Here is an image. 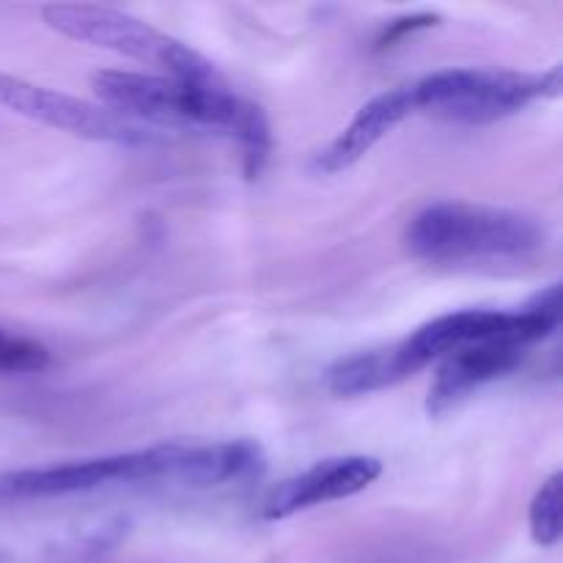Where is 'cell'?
<instances>
[{"mask_svg":"<svg viewBox=\"0 0 563 563\" xmlns=\"http://www.w3.org/2000/svg\"><path fill=\"white\" fill-rule=\"evenodd\" d=\"M102 104L143 126H196L236 137L242 170L258 179L273 154L269 119L256 102L236 97L225 86H192L165 75L102 69L91 77Z\"/></svg>","mask_w":563,"mask_h":563,"instance_id":"obj_1","label":"cell"},{"mask_svg":"<svg viewBox=\"0 0 563 563\" xmlns=\"http://www.w3.org/2000/svg\"><path fill=\"white\" fill-rule=\"evenodd\" d=\"M407 251L423 262L471 264L522 258L544 245V231L528 214L467 201H438L410 220Z\"/></svg>","mask_w":563,"mask_h":563,"instance_id":"obj_2","label":"cell"},{"mask_svg":"<svg viewBox=\"0 0 563 563\" xmlns=\"http://www.w3.org/2000/svg\"><path fill=\"white\" fill-rule=\"evenodd\" d=\"M42 16L60 36L152 64L163 69L165 77L192 86H225L223 75L201 53L126 11L110 5L53 3L44 5Z\"/></svg>","mask_w":563,"mask_h":563,"instance_id":"obj_3","label":"cell"},{"mask_svg":"<svg viewBox=\"0 0 563 563\" xmlns=\"http://www.w3.org/2000/svg\"><path fill=\"white\" fill-rule=\"evenodd\" d=\"M561 324V289L553 284L528 306L517 311H471L445 313L418 328L410 339L390 346L396 377L407 379L427 368L432 361H443L451 352L478 341H515L528 350L531 344L548 339Z\"/></svg>","mask_w":563,"mask_h":563,"instance_id":"obj_4","label":"cell"},{"mask_svg":"<svg viewBox=\"0 0 563 563\" xmlns=\"http://www.w3.org/2000/svg\"><path fill=\"white\" fill-rule=\"evenodd\" d=\"M561 66L544 75L511 69H443L412 82L416 110L462 124H487L517 113L533 99L559 97Z\"/></svg>","mask_w":563,"mask_h":563,"instance_id":"obj_5","label":"cell"},{"mask_svg":"<svg viewBox=\"0 0 563 563\" xmlns=\"http://www.w3.org/2000/svg\"><path fill=\"white\" fill-rule=\"evenodd\" d=\"M176 473H179V443L152 445V449L130 451V454L97 456V460L64 462V465L25 467V471L0 473V504L93 493L113 484H176Z\"/></svg>","mask_w":563,"mask_h":563,"instance_id":"obj_6","label":"cell"},{"mask_svg":"<svg viewBox=\"0 0 563 563\" xmlns=\"http://www.w3.org/2000/svg\"><path fill=\"white\" fill-rule=\"evenodd\" d=\"M0 104L25 119L47 124L53 130L71 132L86 141L135 146V143H148L154 137L148 126L135 124L104 104H93L80 97H71V93L55 91V88L36 86V82L5 75V71H0Z\"/></svg>","mask_w":563,"mask_h":563,"instance_id":"obj_7","label":"cell"},{"mask_svg":"<svg viewBox=\"0 0 563 563\" xmlns=\"http://www.w3.org/2000/svg\"><path fill=\"white\" fill-rule=\"evenodd\" d=\"M379 476H383V462L377 456H330V460L317 462L308 471L280 482L264 500L262 517L269 522H278L313 509V506L352 498V495L372 487Z\"/></svg>","mask_w":563,"mask_h":563,"instance_id":"obj_8","label":"cell"},{"mask_svg":"<svg viewBox=\"0 0 563 563\" xmlns=\"http://www.w3.org/2000/svg\"><path fill=\"white\" fill-rule=\"evenodd\" d=\"M526 357V346L515 341H478L443 357L438 379L429 388V416H443L484 385L515 372Z\"/></svg>","mask_w":563,"mask_h":563,"instance_id":"obj_9","label":"cell"},{"mask_svg":"<svg viewBox=\"0 0 563 563\" xmlns=\"http://www.w3.org/2000/svg\"><path fill=\"white\" fill-rule=\"evenodd\" d=\"M412 110H416V102H412V86H399L379 93L372 102L363 104V108L357 110L355 119L350 121V126H344V130L313 157V168H317L319 174H339V170L350 168V165H355L363 154L372 152V148L377 146L399 121H405Z\"/></svg>","mask_w":563,"mask_h":563,"instance_id":"obj_10","label":"cell"},{"mask_svg":"<svg viewBox=\"0 0 563 563\" xmlns=\"http://www.w3.org/2000/svg\"><path fill=\"white\" fill-rule=\"evenodd\" d=\"M561 473H553L531 500L528 522H531V537L539 548H555L561 539Z\"/></svg>","mask_w":563,"mask_h":563,"instance_id":"obj_11","label":"cell"},{"mask_svg":"<svg viewBox=\"0 0 563 563\" xmlns=\"http://www.w3.org/2000/svg\"><path fill=\"white\" fill-rule=\"evenodd\" d=\"M49 366V350L31 335L0 328V374H36Z\"/></svg>","mask_w":563,"mask_h":563,"instance_id":"obj_12","label":"cell"},{"mask_svg":"<svg viewBox=\"0 0 563 563\" xmlns=\"http://www.w3.org/2000/svg\"><path fill=\"white\" fill-rule=\"evenodd\" d=\"M438 22V14H412V16H401V20L390 22V27H385V33L379 36L377 47L385 49L390 47L394 42H399V38H405L407 33L418 31V27H429Z\"/></svg>","mask_w":563,"mask_h":563,"instance_id":"obj_13","label":"cell"}]
</instances>
